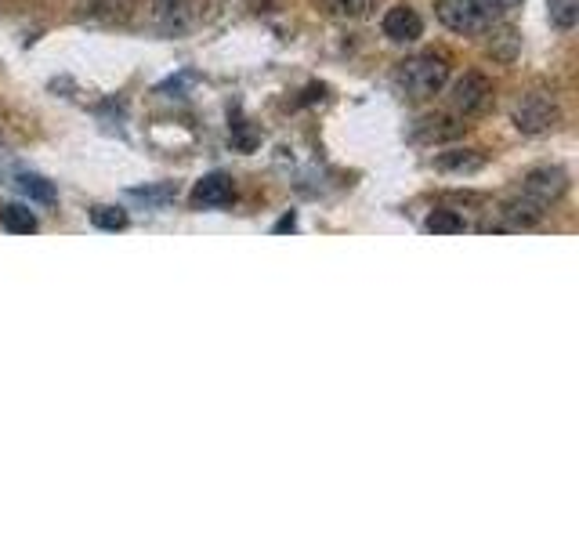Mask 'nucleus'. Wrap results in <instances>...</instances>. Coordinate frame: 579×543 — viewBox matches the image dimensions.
<instances>
[{
    "label": "nucleus",
    "instance_id": "obj_1",
    "mask_svg": "<svg viewBox=\"0 0 579 543\" xmlns=\"http://www.w3.org/2000/svg\"><path fill=\"white\" fill-rule=\"evenodd\" d=\"M449 80V62L435 51L428 55H413L395 69V87L406 98H431L438 95Z\"/></svg>",
    "mask_w": 579,
    "mask_h": 543
},
{
    "label": "nucleus",
    "instance_id": "obj_2",
    "mask_svg": "<svg viewBox=\"0 0 579 543\" xmlns=\"http://www.w3.org/2000/svg\"><path fill=\"white\" fill-rule=\"evenodd\" d=\"M511 120L522 134H547V131L558 127L561 109H558V102L547 95V91H529V95L518 98Z\"/></svg>",
    "mask_w": 579,
    "mask_h": 543
},
{
    "label": "nucleus",
    "instance_id": "obj_3",
    "mask_svg": "<svg viewBox=\"0 0 579 543\" xmlns=\"http://www.w3.org/2000/svg\"><path fill=\"white\" fill-rule=\"evenodd\" d=\"M565 189H569V174L561 171V167H532L522 178V192L518 196H525L529 203L547 210L551 203H558L565 196Z\"/></svg>",
    "mask_w": 579,
    "mask_h": 543
},
{
    "label": "nucleus",
    "instance_id": "obj_4",
    "mask_svg": "<svg viewBox=\"0 0 579 543\" xmlns=\"http://www.w3.org/2000/svg\"><path fill=\"white\" fill-rule=\"evenodd\" d=\"M435 15L453 33H482L489 26V19H493L482 0H438Z\"/></svg>",
    "mask_w": 579,
    "mask_h": 543
},
{
    "label": "nucleus",
    "instance_id": "obj_5",
    "mask_svg": "<svg viewBox=\"0 0 579 543\" xmlns=\"http://www.w3.org/2000/svg\"><path fill=\"white\" fill-rule=\"evenodd\" d=\"M489 98H493V84H489L482 73H464V77L453 84V91H449V105L464 116L482 113L485 105H489Z\"/></svg>",
    "mask_w": 579,
    "mask_h": 543
},
{
    "label": "nucleus",
    "instance_id": "obj_6",
    "mask_svg": "<svg viewBox=\"0 0 579 543\" xmlns=\"http://www.w3.org/2000/svg\"><path fill=\"white\" fill-rule=\"evenodd\" d=\"M232 200H236V185H232V178L221 171L200 178L196 181V189H192V207H200V210H221Z\"/></svg>",
    "mask_w": 579,
    "mask_h": 543
},
{
    "label": "nucleus",
    "instance_id": "obj_7",
    "mask_svg": "<svg viewBox=\"0 0 579 543\" xmlns=\"http://www.w3.org/2000/svg\"><path fill=\"white\" fill-rule=\"evenodd\" d=\"M380 29H384V37H388L391 44H413V40L424 37V19H420L409 4H399V8H391L388 15H384Z\"/></svg>",
    "mask_w": 579,
    "mask_h": 543
},
{
    "label": "nucleus",
    "instance_id": "obj_8",
    "mask_svg": "<svg viewBox=\"0 0 579 543\" xmlns=\"http://www.w3.org/2000/svg\"><path fill=\"white\" fill-rule=\"evenodd\" d=\"M500 214L507 218V225H536V221H540L547 210L536 207V203H529L525 196H518V200H507Z\"/></svg>",
    "mask_w": 579,
    "mask_h": 543
},
{
    "label": "nucleus",
    "instance_id": "obj_9",
    "mask_svg": "<svg viewBox=\"0 0 579 543\" xmlns=\"http://www.w3.org/2000/svg\"><path fill=\"white\" fill-rule=\"evenodd\" d=\"M0 221H4V229H8V232H19V236H29V232H37V218H33V210L19 207V203H11V207L0 210Z\"/></svg>",
    "mask_w": 579,
    "mask_h": 543
},
{
    "label": "nucleus",
    "instance_id": "obj_10",
    "mask_svg": "<svg viewBox=\"0 0 579 543\" xmlns=\"http://www.w3.org/2000/svg\"><path fill=\"white\" fill-rule=\"evenodd\" d=\"M15 185H19V189L26 192L29 200L55 203V185H51V181H44L40 174H19V178H15Z\"/></svg>",
    "mask_w": 579,
    "mask_h": 543
},
{
    "label": "nucleus",
    "instance_id": "obj_11",
    "mask_svg": "<svg viewBox=\"0 0 579 543\" xmlns=\"http://www.w3.org/2000/svg\"><path fill=\"white\" fill-rule=\"evenodd\" d=\"M91 225L102 232H120L127 229V214L120 207H95L91 210Z\"/></svg>",
    "mask_w": 579,
    "mask_h": 543
},
{
    "label": "nucleus",
    "instance_id": "obj_12",
    "mask_svg": "<svg viewBox=\"0 0 579 543\" xmlns=\"http://www.w3.org/2000/svg\"><path fill=\"white\" fill-rule=\"evenodd\" d=\"M373 4L377 0H326V8L337 15V19H362V15H370Z\"/></svg>",
    "mask_w": 579,
    "mask_h": 543
},
{
    "label": "nucleus",
    "instance_id": "obj_13",
    "mask_svg": "<svg viewBox=\"0 0 579 543\" xmlns=\"http://www.w3.org/2000/svg\"><path fill=\"white\" fill-rule=\"evenodd\" d=\"M551 4V19L558 29H572L579 19V0H547Z\"/></svg>",
    "mask_w": 579,
    "mask_h": 543
},
{
    "label": "nucleus",
    "instance_id": "obj_14",
    "mask_svg": "<svg viewBox=\"0 0 579 543\" xmlns=\"http://www.w3.org/2000/svg\"><path fill=\"white\" fill-rule=\"evenodd\" d=\"M424 229L428 232H464V218H460L456 210H435Z\"/></svg>",
    "mask_w": 579,
    "mask_h": 543
},
{
    "label": "nucleus",
    "instance_id": "obj_15",
    "mask_svg": "<svg viewBox=\"0 0 579 543\" xmlns=\"http://www.w3.org/2000/svg\"><path fill=\"white\" fill-rule=\"evenodd\" d=\"M134 200H145V203H156V207H163V203H171L178 192H174V185H160V189H131Z\"/></svg>",
    "mask_w": 579,
    "mask_h": 543
},
{
    "label": "nucleus",
    "instance_id": "obj_16",
    "mask_svg": "<svg viewBox=\"0 0 579 543\" xmlns=\"http://www.w3.org/2000/svg\"><path fill=\"white\" fill-rule=\"evenodd\" d=\"M482 156H438V167H446V171H478L482 167Z\"/></svg>",
    "mask_w": 579,
    "mask_h": 543
},
{
    "label": "nucleus",
    "instance_id": "obj_17",
    "mask_svg": "<svg viewBox=\"0 0 579 543\" xmlns=\"http://www.w3.org/2000/svg\"><path fill=\"white\" fill-rule=\"evenodd\" d=\"M485 4V11H489V15H507V11H514V8H522V0H482Z\"/></svg>",
    "mask_w": 579,
    "mask_h": 543
},
{
    "label": "nucleus",
    "instance_id": "obj_18",
    "mask_svg": "<svg viewBox=\"0 0 579 543\" xmlns=\"http://www.w3.org/2000/svg\"><path fill=\"white\" fill-rule=\"evenodd\" d=\"M286 229H294V218H283V221L276 225V232H286Z\"/></svg>",
    "mask_w": 579,
    "mask_h": 543
}]
</instances>
